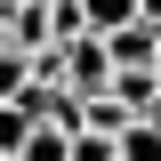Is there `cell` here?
I'll return each instance as SVG.
<instances>
[{
	"label": "cell",
	"mask_w": 161,
	"mask_h": 161,
	"mask_svg": "<svg viewBox=\"0 0 161 161\" xmlns=\"http://www.w3.org/2000/svg\"><path fill=\"white\" fill-rule=\"evenodd\" d=\"M105 80H113V64H105V40H97V32L64 40V89L89 105V97H105Z\"/></svg>",
	"instance_id": "cell-1"
},
{
	"label": "cell",
	"mask_w": 161,
	"mask_h": 161,
	"mask_svg": "<svg viewBox=\"0 0 161 161\" xmlns=\"http://www.w3.org/2000/svg\"><path fill=\"white\" fill-rule=\"evenodd\" d=\"M105 64L113 73H153L161 64V24H121V32H105Z\"/></svg>",
	"instance_id": "cell-2"
},
{
	"label": "cell",
	"mask_w": 161,
	"mask_h": 161,
	"mask_svg": "<svg viewBox=\"0 0 161 161\" xmlns=\"http://www.w3.org/2000/svg\"><path fill=\"white\" fill-rule=\"evenodd\" d=\"M113 161H161V121H129L113 137Z\"/></svg>",
	"instance_id": "cell-3"
},
{
	"label": "cell",
	"mask_w": 161,
	"mask_h": 161,
	"mask_svg": "<svg viewBox=\"0 0 161 161\" xmlns=\"http://www.w3.org/2000/svg\"><path fill=\"white\" fill-rule=\"evenodd\" d=\"M80 24H89V32H121V24H137V0H80Z\"/></svg>",
	"instance_id": "cell-4"
},
{
	"label": "cell",
	"mask_w": 161,
	"mask_h": 161,
	"mask_svg": "<svg viewBox=\"0 0 161 161\" xmlns=\"http://www.w3.org/2000/svg\"><path fill=\"white\" fill-rule=\"evenodd\" d=\"M89 24H80V0H48V48H64V40H80Z\"/></svg>",
	"instance_id": "cell-5"
},
{
	"label": "cell",
	"mask_w": 161,
	"mask_h": 161,
	"mask_svg": "<svg viewBox=\"0 0 161 161\" xmlns=\"http://www.w3.org/2000/svg\"><path fill=\"white\" fill-rule=\"evenodd\" d=\"M64 153H73V137H64V129H40V121H32V137H24V153H16V161H64Z\"/></svg>",
	"instance_id": "cell-6"
},
{
	"label": "cell",
	"mask_w": 161,
	"mask_h": 161,
	"mask_svg": "<svg viewBox=\"0 0 161 161\" xmlns=\"http://www.w3.org/2000/svg\"><path fill=\"white\" fill-rule=\"evenodd\" d=\"M24 137H32V121H24V105H0V161H16Z\"/></svg>",
	"instance_id": "cell-7"
},
{
	"label": "cell",
	"mask_w": 161,
	"mask_h": 161,
	"mask_svg": "<svg viewBox=\"0 0 161 161\" xmlns=\"http://www.w3.org/2000/svg\"><path fill=\"white\" fill-rule=\"evenodd\" d=\"M24 89H32V57H16V48H8V57H0V105H16Z\"/></svg>",
	"instance_id": "cell-8"
},
{
	"label": "cell",
	"mask_w": 161,
	"mask_h": 161,
	"mask_svg": "<svg viewBox=\"0 0 161 161\" xmlns=\"http://www.w3.org/2000/svg\"><path fill=\"white\" fill-rule=\"evenodd\" d=\"M16 8H24V0H0V16H16Z\"/></svg>",
	"instance_id": "cell-9"
},
{
	"label": "cell",
	"mask_w": 161,
	"mask_h": 161,
	"mask_svg": "<svg viewBox=\"0 0 161 161\" xmlns=\"http://www.w3.org/2000/svg\"><path fill=\"white\" fill-rule=\"evenodd\" d=\"M0 57H8V16H0Z\"/></svg>",
	"instance_id": "cell-10"
}]
</instances>
